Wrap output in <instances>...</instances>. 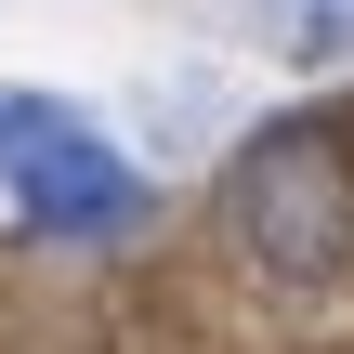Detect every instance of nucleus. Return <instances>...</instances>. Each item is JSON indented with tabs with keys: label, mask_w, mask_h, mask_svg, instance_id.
<instances>
[{
	"label": "nucleus",
	"mask_w": 354,
	"mask_h": 354,
	"mask_svg": "<svg viewBox=\"0 0 354 354\" xmlns=\"http://www.w3.org/2000/svg\"><path fill=\"white\" fill-rule=\"evenodd\" d=\"M223 223H236V250H250L276 289H328L354 263V158H342V131H328V118L250 131L236 171H223Z\"/></svg>",
	"instance_id": "f257e3e1"
},
{
	"label": "nucleus",
	"mask_w": 354,
	"mask_h": 354,
	"mask_svg": "<svg viewBox=\"0 0 354 354\" xmlns=\"http://www.w3.org/2000/svg\"><path fill=\"white\" fill-rule=\"evenodd\" d=\"M0 197H13L26 236H66V250H118V236L145 223V171H131L66 92H39V79L0 92Z\"/></svg>",
	"instance_id": "f03ea898"
},
{
	"label": "nucleus",
	"mask_w": 354,
	"mask_h": 354,
	"mask_svg": "<svg viewBox=\"0 0 354 354\" xmlns=\"http://www.w3.org/2000/svg\"><path fill=\"white\" fill-rule=\"evenodd\" d=\"M250 39H263L276 66L328 79V66H354V0H250Z\"/></svg>",
	"instance_id": "7ed1b4c3"
}]
</instances>
